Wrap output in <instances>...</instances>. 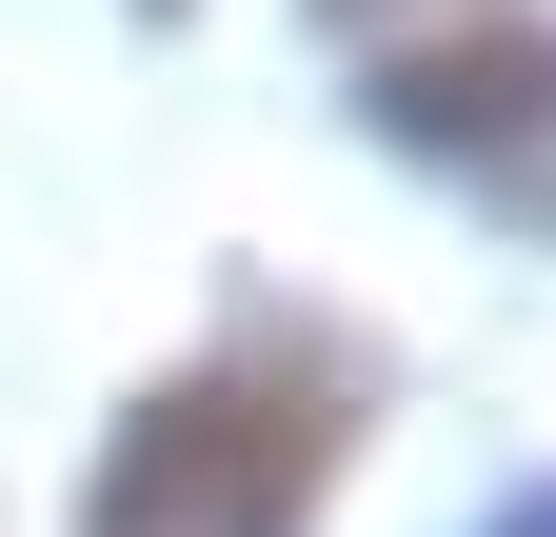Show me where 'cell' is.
<instances>
[{
  "label": "cell",
  "mask_w": 556,
  "mask_h": 537,
  "mask_svg": "<svg viewBox=\"0 0 556 537\" xmlns=\"http://www.w3.org/2000/svg\"><path fill=\"white\" fill-rule=\"evenodd\" d=\"M338 478V378L318 359H199L119 419L80 537H299Z\"/></svg>",
  "instance_id": "6da1fadb"
},
{
  "label": "cell",
  "mask_w": 556,
  "mask_h": 537,
  "mask_svg": "<svg viewBox=\"0 0 556 537\" xmlns=\"http://www.w3.org/2000/svg\"><path fill=\"white\" fill-rule=\"evenodd\" d=\"M378 120L457 179H517L556 220V21H477V40H378Z\"/></svg>",
  "instance_id": "7a4b0ae2"
},
{
  "label": "cell",
  "mask_w": 556,
  "mask_h": 537,
  "mask_svg": "<svg viewBox=\"0 0 556 537\" xmlns=\"http://www.w3.org/2000/svg\"><path fill=\"white\" fill-rule=\"evenodd\" d=\"M497 537H556V498H517V517H497Z\"/></svg>",
  "instance_id": "277c9868"
},
{
  "label": "cell",
  "mask_w": 556,
  "mask_h": 537,
  "mask_svg": "<svg viewBox=\"0 0 556 537\" xmlns=\"http://www.w3.org/2000/svg\"><path fill=\"white\" fill-rule=\"evenodd\" d=\"M318 21H358V40H397V21H417V0H318Z\"/></svg>",
  "instance_id": "3957f363"
}]
</instances>
